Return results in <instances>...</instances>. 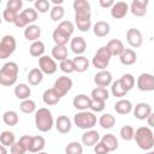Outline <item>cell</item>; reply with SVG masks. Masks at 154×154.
<instances>
[{"label": "cell", "mask_w": 154, "mask_h": 154, "mask_svg": "<svg viewBox=\"0 0 154 154\" xmlns=\"http://www.w3.org/2000/svg\"><path fill=\"white\" fill-rule=\"evenodd\" d=\"M134 138L138 148L144 152L152 150L154 147V134L149 126H140L138 129H136Z\"/></svg>", "instance_id": "cell-1"}, {"label": "cell", "mask_w": 154, "mask_h": 154, "mask_svg": "<svg viewBox=\"0 0 154 154\" xmlns=\"http://www.w3.org/2000/svg\"><path fill=\"white\" fill-rule=\"evenodd\" d=\"M19 67L14 61H7L0 69V85L11 87L17 82Z\"/></svg>", "instance_id": "cell-2"}, {"label": "cell", "mask_w": 154, "mask_h": 154, "mask_svg": "<svg viewBox=\"0 0 154 154\" xmlns=\"http://www.w3.org/2000/svg\"><path fill=\"white\" fill-rule=\"evenodd\" d=\"M35 125H36V129L41 132L51 131L54 125L52 112L46 107H41L36 109L35 111Z\"/></svg>", "instance_id": "cell-3"}, {"label": "cell", "mask_w": 154, "mask_h": 154, "mask_svg": "<svg viewBox=\"0 0 154 154\" xmlns=\"http://www.w3.org/2000/svg\"><path fill=\"white\" fill-rule=\"evenodd\" d=\"M96 116L89 111H79L73 116V123L77 128L83 130H90L96 125Z\"/></svg>", "instance_id": "cell-4"}, {"label": "cell", "mask_w": 154, "mask_h": 154, "mask_svg": "<svg viewBox=\"0 0 154 154\" xmlns=\"http://www.w3.org/2000/svg\"><path fill=\"white\" fill-rule=\"evenodd\" d=\"M112 55L108 51V48L106 46H102L100 47L95 55L93 57V60H91V64L95 69H99V70H106V67L108 66L109 64V60H111Z\"/></svg>", "instance_id": "cell-5"}, {"label": "cell", "mask_w": 154, "mask_h": 154, "mask_svg": "<svg viewBox=\"0 0 154 154\" xmlns=\"http://www.w3.org/2000/svg\"><path fill=\"white\" fill-rule=\"evenodd\" d=\"M75 23L79 31L87 32L91 28V12L90 11H76Z\"/></svg>", "instance_id": "cell-6"}, {"label": "cell", "mask_w": 154, "mask_h": 154, "mask_svg": "<svg viewBox=\"0 0 154 154\" xmlns=\"http://www.w3.org/2000/svg\"><path fill=\"white\" fill-rule=\"evenodd\" d=\"M16 38L12 35H5L0 41V59L10 58L16 51Z\"/></svg>", "instance_id": "cell-7"}, {"label": "cell", "mask_w": 154, "mask_h": 154, "mask_svg": "<svg viewBox=\"0 0 154 154\" xmlns=\"http://www.w3.org/2000/svg\"><path fill=\"white\" fill-rule=\"evenodd\" d=\"M72 84H73V82H72V79L70 77H67V76H60V77H58L55 79L54 85H53V89L55 90V93L60 97H63V96H65L71 90Z\"/></svg>", "instance_id": "cell-8"}, {"label": "cell", "mask_w": 154, "mask_h": 154, "mask_svg": "<svg viewBox=\"0 0 154 154\" xmlns=\"http://www.w3.org/2000/svg\"><path fill=\"white\" fill-rule=\"evenodd\" d=\"M38 66H40L38 69L41 70V72L46 75H53L58 70V65L55 60L48 55H42L41 58H38Z\"/></svg>", "instance_id": "cell-9"}, {"label": "cell", "mask_w": 154, "mask_h": 154, "mask_svg": "<svg viewBox=\"0 0 154 154\" xmlns=\"http://www.w3.org/2000/svg\"><path fill=\"white\" fill-rule=\"evenodd\" d=\"M137 88L141 91L154 90V76L152 73H141L137 78Z\"/></svg>", "instance_id": "cell-10"}, {"label": "cell", "mask_w": 154, "mask_h": 154, "mask_svg": "<svg viewBox=\"0 0 154 154\" xmlns=\"http://www.w3.org/2000/svg\"><path fill=\"white\" fill-rule=\"evenodd\" d=\"M126 42L129 43L130 47L132 48H138L142 46L143 43V37H142V32L136 29V28H130L126 31Z\"/></svg>", "instance_id": "cell-11"}, {"label": "cell", "mask_w": 154, "mask_h": 154, "mask_svg": "<svg viewBox=\"0 0 154 154\" xmlns=\"http://www.w3.org/2000/svg\"><path fill=\"white\" fill-rule=\"evenodd\" d=\"M148 4V0H132L129 6V11L136 17H143L147 13Z\"/></svg>", "instance_id": "cell-12"}, {"label": "cell", "mask_w": 154, "mask_h": 154, "mask_svg": "<svg viewBox=\"0 0 154 154\" xmlns=\"http://www.w3.org/2000/svg\"><path fill=\"white\" fill-rule=\"evenodd\" d=\"M129 12V5L125 1H117L111 7V16L114 19H122L124 18Z\"/></svg>", "instance_id": "cell-13"}, {"label": "cell", "mask_w": 154, "mask_h": 154, "mask_svg": "<svg viewBox=\"0 0 154 154\" xmlns=\"http://www.w3.org/2000/svg\"><path fill=\"white\" fill-rule=\"evenodd\" d=\"M94 82H95L96 87L106 88V87L111 85V83H112V73L107 70H100L99 72L95 73Z\"/></svg>", "instance_id": "cell-14"}, {"label": "cell", "mask_w": 154, "mask_h": 154, "mask_svg": "<svg viewBox=\"0 0 154 154\" xmlns=\"http://www.w3.org/2000/svg\"><path fill=\"white\" fill-rule=\"evenodd\" d=\"M132 112H134L135 118L138 119V120H144V119H147V117L150 113H153L152 112V106L147 102H138L135 106V108H132Z\"/></svg>", "instance_id": "cell-15"}, {"label": "cell", "mask_w": 154, "mask_h": 154, "mask_svg": "<svg viewBox=\"0 0 154 154\" xmlns=\"http://www.w3.org/2000/svg\"><path fill=\"white\" fill-rule=\"evenodd\" d=\"M70 48L76 55H82L87 49V42L82 36H75L70 41Z\"/></svg>", "instance_id": "cell-16"}, {"label": "cell", "mask_w": 154, "mask_h": 154, "mask_svg": "<svg viewBox=\"0 0 154 154\" xmlns=\"http://www.w3.org/2000/svg\"><path fill=\"white\" fill-rule=\"evenodd\" d=\"M90 102H91L90 96H88V95H85V94H78V95L75 96L73 100H72L73 107H75L76 109H79V111H87V109H89Z\"/></svg>", "instance_id": "cell-17"}, {"label": "cell", "mask_w": 154, "mask_h": 154, "mask_svg": "<svg viewBox=\"0 0 154 154\" xmlns=\"http://www.w3.org/2000/svg\"><path fill=\"white\" fill-rule=\"evenodd\" d=\"M99 141H100V134L96 130L90 129L82 135V144L87 147H94Z\"/></svg>", "instance_id": "cell-18"}, {"label": "cell", "mask_w": 154, "mask_h": 154, "mask_svg": "<svg viewBox=\"0 0 154 154\" xmlns=\"http://www.w3.org/2000/svg\"><path fill=\"white\" fill-rule=\"evenodd\" d=\"M55 128L60 134H69L72 128L71 119L67 116H59L55 120Z\"/></svg>", "instance_id": "cell-19"}, {"label": "cell", "mask_w": 154, "mask_h": 154, "mask_svg": "<svg viewBox=\"0 0 154 154\" xmlns=\"http://www.w3.org/2000/svg\"><path fill=\"white\" fill-rule=\"evenodd\" d=\"M46 146V140L43 136H31V140H30V144L28 147V152L30 153H38V152H42L43 148Z\"/></svg>", "instance_id": "cell-20"}, {"label": "cell", "mask_w": 154, "mask_h": 154, "mask_svg": "<svg viewBox=\"0 0 154 154\" xmlns=\"http://www.w3.org/2000/svg\"><path fill=\"white\" fill-rule=\"evenodd\" d=\"M119 60H120V63H122L123 65L130 66V65H134V64L136 63V60H137V54H136V52H135L134 49H131V48H125V49L122 52V54L119 55Z\"/></svg>", "instance_id": "cell-21"}, {"label": "cell", "mask_w": 154, "mask_h": 154, "mask_svg": "<svg viewBox=\"0 0 154 154\" xmlns=\"http://www.w3.org/2000/svg\"><path fill=\"white\" fill-rule=\"evenodd\" d=\"M40 36H41V28L36 24H30L24 29V37L28 41H32V42L38 41Z\"/></svg>", "instance_id": "cell-22"}, {"label": "cell", "mask_w": 154, "mask_h": 154, "mask_svg": "<svg viewBox=\"0 0 154 154\" xmlns=\"http://www.w3.org/2000/svg\"><path fill=\"white\" fill-rule=\"evenodd\" d=\"M72 64H73V71L79 73L85 72L89 69V60L84 55H76L72 59Z\"/></svg>", "instance_id": "cell-23"}, {"label": "cell", "mask_w": 154, "mask_h": 154, "mask_svg": "<svg viewBox=\"0 0 154 154\" xmlns=\"http://www.w3.org/2000/svg\"><path fill=\"white\" fill-rule=\"evenodd\" d=\"M132 108L134 106L128 99H120L114 103V111L118 114H129L130 112H132Z\"/></svg>", "instance_id": "cell-24"}, {"label": "cell", "mask_w": 154, "mask_h": 154, "mask_svg": "<svg viewBox=\"0 0 154 154\" xmlns=\"http://www.w3.org/2000/svg\"><path fill=\"white\" fill-rule=\"evenodd\" d=\"M109 31H111V26L105 20H99L93 25V32L97 37H105L109 34Z\"/></svg>", "instance_id": "cell-25"}, {"label": "cell", "mask_w": 154, "mask_h": 154, "mask_svg": "<svg viewBox=\"0 0 154 154\" xmlns=\"http://www.w3.org/2000/svg\"><path fill=\"white\" fill-rule=\"evenodd\" d=\"M106 47L108 48V51H109V53H111V55L113 57H119L120 54H122V52L125 49L124 48V43L120 41V40H118V38H112V40H109L108 42H107V45H106Z\"/></svg>", "instance_id": "cell-26"}, {"label": "cell", "mask_w": 154, "mask_h": 154, "mask_svg": "<svg viewBox=\"0 0 154 154\" xmlns=\"http://www.w3.org/2000/svg\"><path fill=\"white\" fill-rule=\"evenodd\" d=\"M60 99H61V97L55 93V90H54L53 88L46 89L45 93H43V95H42L43 102H45L46 105H48V106H54V105H57V103L60 101Z\"/></svg>", "instance_id": "cell-27"}, {"label": "cell", "mask_w": 154, "mask_h": 154, "mask_svg": "<svg viewBox=\"0 0 154 154\" xmlns=\"http://www.w3.org/2000/svg\"><path fill=\"white\" fill-rule=\"evenodd\" d=\"M100 142L105 144V147L108 149V152H114L118 148V138L113 134H106L102 137H100Z\"/></svg>", "instance_id": "cell-28"}, {"label": "cell", "mask_w": 154, "mask_h": 154, "mask_svg": "<svg viewBox=\"0 0 154 154\" xmlns=\"http://www.w3.org/2000/svg\"><path fill=\"white\" fill-rule=\"evenodd\" d=\"M14 95H16L17 99H19L22 101L23 100H26L31 95V89H30V87L28 84L19 83V84H17L14 87Z\"/></svg>", "instance_id": "cell-29"}, {"label": "cell", "mask_w": 154, "mask_h": 154, "mask_svg": "<svg viewBox=\"0 0 154 154\" xmlns=\"http://www.w3.org/2000/svg\"><path fill=\"white\" fill-rule=\"evenodd\" d=\"M43 79V73L38 67H34L28 73V82L30 85H38Z\"/></svg>", "instance_id": "cell-30"}, {"label": "cell", "mask_w": 154, "mask_h": 154, "mask_svg": "<svg viewBox=\"0 0 154 154\" xmlns=\"http://www.w3.org/2000/svg\"><path fill=\"white\" fill-rule=\"evenodd\" d=\"M109 97V93L106 88H101V87H96L91 90L90 94V99L91 100H99V101H103L106 102Z\"/></svg>", "instance_id": "cell-31"}, {"label": "cell", "mask_w": 154, "mask_h": 154, "mask_svg": "<svg viewBox=\"0 0 154 154\" xmlns=\"http://www.w3.org/2000/svg\"><path fill=\"white\" fill-rule=\"evenodd\" d=\"M45 43L42 41H35L30 45L29 47V53L31 57H35V58H41L45 53Z\"/></svg>", "instance_id": "cell-32"}, {"label": "cell", "mask_w": 154, "mask_h": 154, "mask_svg": "<svg viewBox=\"0 0 154 154\" xmlns=\"http://www.w3.org/2000/svg\"><path fill=\"white\" fill-rule=\"evenodd\" d=\"M52 38L55 43V46H66L67 42L70 41V36L65 35L64 32H61L60 30H58L57 28L54 29L53 34H52Z\"/></svg>", "instance_id": "cell-33"}, {"label": "cell", "mask_w": 154, "mask_h": 154, "mask_svg": "<svg viewBox=\"0 0 154 154\" xmlns=\"http://www.w3.org/2000/svg\"><path fill=\"white\" fill-rule=\"evenodd\" d=\"M52 58L54 60L63 61L67 58V48L66 46H55L52 48Z\"/></svg>", "instance_id": "cell-34"}, {"label": "cell", "mask_w": 154, "mask_h": 154, "mask_svg": "<svg viewBox=\"0 0 154 154\" xmlns=\"http://www.w3.org/2000/svg\"><path fill=\"white\" fill-rule=\"evenodd\" d=\"M2 120L8 126H16L19 122V117L16 111H6L2 114Z\"/></svg>", "instance_id": "cell-35"}, {"label": "cell", "mask_w": 154, "mask_h": 154, "mask_svg": "<svg viewBox=\"0 0 154 154\" xmlns=\"http://www.w3.org/2000/svg\"><path fill=\"white\" fill-rule=\"evenodd\" d=\"M99 124L102 129H112L116 124V118L111 113H103L99 118Z\"/></svg>", "instance_id": "cell-36"}, {"label": "cell", "mask_w": 154, "mask_h": 154, "mask_svg": "<svg viewBox=\"0 0 154 154\" xmlns=\"http://www.w3.org/2000/svg\"><path fill=\"white\" fill-rule=\"evenodd\" d=\"M119 83L122 84V87L129 93L134 87H135V77L131 73H124L119 79Z\"/></svg>", "instance_id": "cell-37"}, {"label": "cell", "mask_w": 154, "mask_h": 154, "mask_svg": "<svg viewBox=\"0 0 154 154\" xmlns=\"http://www.w3.org/2000/svg\"><path fill=\"white\" fill-rule=\"evenodd\" d=\"M16 142V137H14V134L10 130H5L0 134V144L5 146L6 148L7 147H11L13 143Z\"/></svg>", "instance_id": "cell-38"}, {"label": "cell", "mask_w": 154, "mask_h": 154, "mask_svg": "<svg viewBox=\"0 0 154 154\" xmlns=\"http://www.w3.org/2000/svg\"><path fill=\"white\" fill-rule=\"evenodd\" d=\"M65 16V10L61 5H54L52 8H51V12H49V17L53 22H59L63 19V17Z\"/></svg>", "instance_id": "cell-39"}, {"label": "cell", "mask_w": 154, "mask_h": 154, "mask_svg": "<svg viewBox=\"0 0 154 154\" xmlns=\"http://www.w3.org/2000/svg\"><path fill=\"white\" fill-rule=\"evenodd\" d=\"M19 13H20L22 17L25 19V22L28 23V25H30L31 23H34V22L37 19V16H38V13L36 12V10L32 8V7H28V8L23 10V11L19 12Z\"/></svg>", "instance_id": "cell-40"}, {"label": "cell", "mask_w": 154, "mask_h": 154, "mask_svg": "<svg viewBox=\"0 0 154 154\" xmlns=\"http://www.w3.org/2000/svg\"><path fill=\"white\" fill-rule=\"evenodd\" d=\"M19 109L25 113V114H31L36 111V103L34 100L31 99H26V100H23L19 105Z\"/></svg>", "instance_id": "cell-41"}, {"label": "cell", "mask_w": 154, "mask_h": 154, "mask_svg": "<svg viewBox=\"0 0 154 154\" xmlns=\"http://www.w3.org/2000/svg\"><path fill=\"white\" fill-rule=\"evenodd\" d=\"M111 93L113 94V96L119 97V99H123V97L128 94V91L122 87V84L119 83L118 79L111 83Z\"/></svg>", "instance_id": "cell-42"}, {"label": "cell", "mask_w": 154, "mask_h": 154, "mask_svg": "<svg viewBox=\"0 0 154 154\" xmlns=\"http://www.w3.org/2000/svg\"><path fill=\"white\" fill-rule=\"evenodd\" d=\"M57 29L60 30L61 32H64L65 35H67V36L71 37V35H72L73 31H75V25H73V23L70 22V20H63V22H60V23L58 24Z\"/></svg>", "instance_id": "cell-43"}, {"label": "cell", "mask_w": 154, "mask_h": 154, "mask_svg": "<svg viewBox=\"0 0 154 154\" xmlns=\"http://www.w3.org/2000/svg\"><path fill=\"white\" fill-rule=\"evenodd\" d=\"M65 154H83V146L79 142L72 141L66 146Z\"/></svg>", "instance_id": "cell-44"}, {"label": "cell", "mask_w": 154, "mask_h": 154, "mask_svg": "<svg viewBox=\"0 0 154 154\" xmlns=\"http://www.w3.org/2000/svg\"><path fill=\"white\" fill-rule=\"evenodd\" d=\"M119 135H120V137H122L124 141H131V140H134L135 129H134L131 125H124V126L120 129Z\"/></svg>", "instance_id": "cell-45"}, {"label": "cell", "mask_w": 154, "mask_h": 154, "mask_svg": "<svg viewBox=\"0 0 154 154\" xmlns=\"http://www.w3.org/2000/svg\"><path fill=\"white\" fill-rule=\"evenodd\" d=\"M34 8L37 13H46L48 12V10H51V4L48 0H36L34 2Z\"/></svg>", "instance_id": "cell-46"}, {"label": "cell", "mask_w": 154, "mask_h": 154, "mask_svg": "<svg viewBox=\"0 0 154 154\" xmlns=\"http://www.w3.org/2000/svg\"><path fill=\"white\" fill-rule=\"evenodd\" d=\"M72 6H73L75 12L76 11H90V4L87 0H75Z\"/></svg>", "instance_id": "cell-47"}, {"label": "cell", "mask_w": 154, "mask_h": 154, "mask_svg": "<svg viewBox=\"0 0 154 154\" xmlns=\"http://www.w3.org/2000/svg\"><path fill=\"white\" fill-rule=\"evenodd\" d=\"M59 67H60V70H61L63 72H65V73H67V75H69V73L75 72V71H73V64H72V59H69V58H66L65 60L60 61Z\"/></svg>", "instance_id": "cell-48"}, {"label": "cell", "mask_w": 154, "mask_h": 154, "mask_svg": "<svg viewBox=\"0 0 154 154\" xmlns=\"http://www.w3.org/2000/svg\"><path fill=\"white\" fill-rule=\"evenodd\" d=\"M10 152H11V154H25L28 150H26V148H25L19 141H16V142L10 147Z\"/></svg>", "instance_id": "cell-49"}, {"label": "cell", "mask_w": 154, "mask_h": 154, "mask_svg": "<svg viewBox=\"0 0 154 154\" xmlns=\"http://www.w3.org/2000/svg\"><path fill=\"white\" fill-rule=\"evenodd\" d=\"M23 7V1L22 0H8L6 2V8L12 10L17 13H19V10Z\"/></svg>", "instance_id": "cell-50"}, {"label": "cell", "mask_w": 154, "mask_h": 154, "mask_svg": "<svg viewBox=\"0 0 154 154\" xmlns=\"http://www.w3.org/2000/svg\"><path fill=\"white\" fill-rule=\"evenodd\" d=\"M17 14H18L17 12H14L12 10H8V8H5L4 12H2V19L5 22H7V23H13L16 17H17Z\"/></svg>", "instance_id": "cell-51"}, {"label": "cell", "mask_w": 154, "mask_h": 154, "mask_svg": "<svg viewBox=\"0 0 154 154\" xmlns=\"http://www.w3.org/2000/svg\"><path fill=\"white\" fill-rule=\"evenodd\" d=\"M105 105H106V102H103V101H99V100H91V102H90V109H91V112L94 113V112H102L103 109H105Z\"/></svg>", "instance_id": "cell-52"}, {"label": "cell", "mask_w": 154, "mask_h": 154, "mask_svg": "<svg viewBox=\"0 0 154 154\" xmlns=\"http://www.w3.org/2000/svg\"><path fill=\"white\" fill-rule=\"evenodd\" d=\"M94 152H95V154H108L109 153L108 149L105 147V144L101 143L100 141L94 146Z\"/></svg>", "instance_id": "cell-53"}, {"label": "cell", "mask_w": 154, "mask_h": 154, "mask_svg": "<svg viewBox=\"0 0 154 154\" xmlns=\"http://www.w3.org/2000/svg\"><path fill=\"white\" fill-rule=\"evenodd\" d=\"M30 140H31V136H29V135H24V136H22L18 141L26 148V150H28V147H29V144H30Z\"/></svg>", "instance_id": "cell-54"}, {"label": "cell", "mask_w": 154, "mask_h": 154, "mask_svg": "<svg viewBox=\"0 0 154 154\" xmlns=\"http://www.w3.org/2000/svg\"><path fill=\"white\" fill-rule=\"evenodd\" d=\"M114 1L113 0H99V5L102 7V8H111L113 6Z\"/></svg>", "instance_id": "cell-55"}, {"label": "cell", "mask_w": 154, "mask_h": 154, "mask_svg": "<svg viewBox=\"0 0 154 154\" xmlns=\"http://www.w3.org/2000/svg\"><path fill=\"white\" fill-rule=\"evenodd\" d=\"M154 114L153 113H150L148 117H147V123H148V125H149V128H152V126H154Z\"/></svg>", "instance_id": "cell-56"}, {"label": "cell", "mask_w": 154, "mask_h": 154, "mask_svg": "<svg viewBox=\"0 0 154 154\" xmlns=\"http://www.w3.org/2000/svg\"><path fill=\"white\" fill-rule=\"evenodd\" d=\"M0 154H8L7 148L5 146H2V144H0Z\"/></svg>", "instance_id": "cell-57"}, {"label": "cell", "mask_w": 154, "mask_h": 154, "mask_svg": "<svg viewBox=\"0 0 154 154\" xmlns=\"http://www.w3.org/2000/svg\"><path fill=\"white\" fill-rule=\"evenodd\" d=\"M144 154H154V152H153V150H148V152H146Z\"/></svg>", "instance_id": "cell-58"}, {"label": "cell", "mask_w": 154, "mask_h": 154, "mask_svg": "<svg viewBox=\"0 0 154 154\" xmlns=\"http://www.w3.org/2000/svg\"><path fill=\"white\" fill-rule=\"evenodd\" d=\"M36 154H48V153H46V152H38V153H36Z\"/></svg>", "instance_id": "cell-59"}, {"label": "cell", "mask_w": 154, "mask_h": 154, "mask_svg": "<svg viewBox=\"0 0 154 154\" xmlns=\"http://www.w3.org/2000/svg\"><path fill=\"white\" fill-rule=\"evenodd\" d=\"M1 22H2V18H1V17H0V24H1Z\"/></svg>", "instance_id": "cell-60"}, {"label": "cell", "mask_w": 154, "mask_h": 154, "mask_svg": "<svg viewBox=\"0 0 154 154\" xmlns=\"http://www.w3.org/2000/svg\"><path fill=\"white\" fill-rule=\"evenodd\" d=\"M0 4H1V0H0Z\"/></svg>", "instance_id": "cell-61"}]
</instances>
